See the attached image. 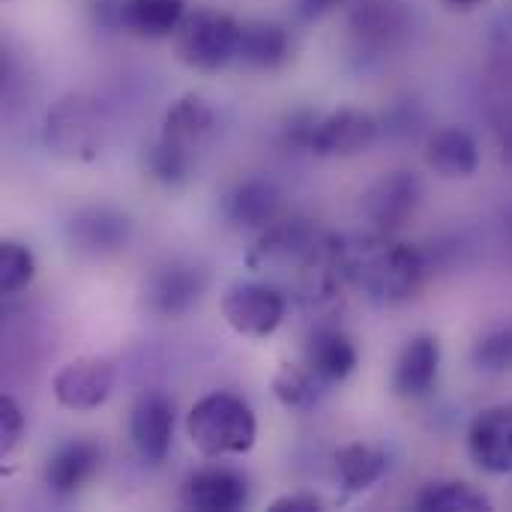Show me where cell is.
<instances>
[{
  "label": "cell",
  "instance_id": "9",
  "mask_svg": "<svg viewBox=\"0 0 512 512\" xmlns=\"http://www.w3.org/2000/svg\"><path fill=\"white\" fill-rule=\"evenodd\" d=\"M381 135V123L375 114L363 108H339L330 114H318L312 135H309V153L315 156H357L366 153Z\"/></svg>",
  "mask_w": 512,
  "mask_h": 512
},
{
  "label": "cell",
  "instance_id": "10",
  "mask_svg": "<svg viewBox=\"0 0 512 512\" xmlns=\"http://www.w3.org/2000/svg\"><path fill=\"white\" fill-rule=\"evenodd\" d=\"M57 405L66 411H96L114 390V363L108 357L69 360L51 381Z\"/></svg>",
  "mask_w": 512,
  "mask_h": 512
},
{
  "label": "cell",
  "instance_id": "1",
  "mask_svg": "<svg viewBox=\"0 0 512 512\" xmlns=\"http://www.w3.org/2000/svg\"><path fill=\"white\" fill-rule=\"evenodd\" d=\"M336 276L375 303H405L429 279V258L420 246L393 240V234H366L327 246Z\"/></svg>",
  "mask_w": 512,
  "mask_h": 512
},
{
  "label": "cell",
  "instance_id": "6",
  "mask_svg": "<svg viewBox=\"0 0 512 512\" xmlns=\"http://www.w3.org/2000/svg\"><path fill=\"white\" fill-rule=\"evenodd\" d=\"M132 240V219L108 204H90L69 216L66 243L78 258L102 261L123 252Z\"/></svg>",
  "mask_w": 512,
  "mask_h": 512
},
{
  "label": "cell",
  "instance_id": "27",
  "mask_svg": "<svg viewBox=\"0 0 512 512\" xmlns=\"http://www.w3.org/2000/svg\"><path fill=\"white\" fill-rule=\"evenodd\" d=\"M471 363L477 372L486 375H507L512 372V321L489 327L471 348Z\"/></svg>",
  "mask_w": 512,
  "mask_h": 512
},
{
  "label": "cell",
  "instance_id": "21",
  "mask_svg": "<svg viewBox=\"0 0 512 512\" xmlns=\"http://www.w3.org/2000/svg\"><path fill=\"white\" fill-rule=\"evenodd\" d=\"M213 129H216L213 105L201 93H183L168 105L159 135H165L189 150H198L213 135Z\"/></svg>",
  "mask_w": 512,
  "mask_h": 512
},
{
  "label": "cell",
  "instance_id": "35",
  "mask_svg": "<svg viewBox=\"0 0 512 512\" xmlns=\"http://www.w3.org/2000/svg\"><path fill=\"white\" fill-rule=\"evenodd\" d=\"M510 240H512V219H510Z\"/></svg>",
  "mask_w": 512,
  "mask_h": 512
},
{
  "label": "cell",
  "instance_id": "19",
  "mask_svg": "<svg viewBox=\"0 0 512 512\" xmlns=\"http://www.w3.org/2000/svg\"><path fill=\"white\" fill-rule=\"evenodd\" d=\"M357 345L351 342V336H345L336 327H318L306 348H303V363L327 384H342L354 375L357 369Z\"/></svg>",
  "mask_w": 512,
  "mask_h": 512
},
{
  "label": "cell",
  "instance_id": "31",
  "mask_svg": "<svg viewBox=\"0 0 512 512\" xmlns=\"http://www.w3.org/2000/svg\"><path fill=\"white\" fill-rule=\"evenodd\" d=\"M24 438V414L12 396H0V459H9Z\"/></svg>",
  "mask_w": 512,
  "mask_h": 512
},
{
  "label": "cell",
  "instance_id": "32",
  "mask_svg": "<svg viewBox=\"0 0 512 512\" xmlns=\"http://www.w3.org/2000/svg\"><path fill=\"white\" fill-rule=\"evenodd\" d=\"M324 501L318 495H282L270 504V512H321Z\"/></svg>",
  "mask_w": 512,
  "mask_h": 512
},
{
  "label": "cell",
  "instance_id": "30",
  "mask_svg": "<svg viewBox=\"0 0 512 512\" xmlns=\"http://www.w3.org/2000/svg\"><path fill=\"white\" fill-rule=\"evenodd\" d=\"M489 54L498 72H512V0H507L489 24Z\"/></svg>",
  "mask_w": 512,
  "mask_h": 512
},
{
  "label": "cell",
  "instance_id": "26",
  "mask_svg": "<svg viewBox=\"0 0 512 512\" xmlns=\"http://www.w3.org/2000/svg\"><path fill=\"white\" fill-rule=\"evenodd\" d=\"M414 507L423 512H486L492 510V501L471 483L438 480L414 498Z\"/></svg>",
  "mask_w": 512,
  "mask_h": 512
},
{
  "label": "cell",
  "instance_id": "11",
  "mask_svg": "<svg viewBox=\"0 0 512 512\" xmlns=\"http://www.w3.org/2000/svg\"><path fill=\"white\" fill-rule=\"evenodd\" d=\"M129 438L141 462L162 465L174 441V402L165 393H141L129 414Z\"/></svg>",
  "mask_w": 512,
  "mask_h": 512
},
{
  "label": "cell",
  "instance_id": "16",
  "mask_svg": "<svg viewBox=\"0 0 512 512\" xmlns=\"http://www.w3.org/2000/svg\"><path fill=\"white\" fill-rule=\"evenodd\" d=\"M102 465V450L96 441L90 438H69L63 441L45 462V486L60 495L69 498L75 492H81L99 471Z\"/></svg>",
  "mask_w": 512,
  "mask_h": 512
},
{
  "label": "cell",
  "instance_id": "14",
  "mask_svg": "<svg viewBox=\"0 0 512 512\" xmlns=\"http://www.w3.org/2000/svg\"><path fill=\"white\" fill-rule=\"evenodd\" d=\"M180 501L186 510L195 512H237L249 504V486L243 474L231 468H201L186 477Z\"/></svg>",
  "mask_w": 512,
  "mask_h": 512
},
{
  "label": "cell",
  "instance_id": "29",
  "mask_svg": "<svg viewBox=\"0 0 512 512\" xmlns=\"http://www.w3.org/2000/svg\"><path fill=\"white\" fill-rule=\"evenodd\" d=\"M492 126L501 156L512 162V72H498V87L492 93Z\"/></svg>",
  "mask_w": 512,
  "mask_h": 512
},
{
  "label": "cell",
  "instance_id": "22",
  "mask_svg": "<svg viewBox=\"0 0 512 512\" xmlns=\"http://www.w3.org/2000/svg\"><path fill=\"white\" fill-rule=\"evenodd\" d=\"M186 18V0H120L117 21L147 39H165L174 36L177 27Z\"/></svg>",
  "mask_w": 512,
  "mask_h": 512
},
{
  "label": "cell",
  "instance_id": "33",
  "mask_svg": "<svg viewBox=\"0 0 512 512\" xmlns=\"http://www.w3.org/2000/svg\"><path fill=\"white\" fill-rule=\"evenodd\" d=\"M342 3L345 0H294V12H297L300 21H318V18L330 15Z\"/></svg>",
  "mask_w": 512,
  "mask_h": 512
},
{
  "label": "cell",
  "instance_id": "15",
  "mask_svg": "<svg viewBox=\"0 0 512 512\" xmlns=\"http://www.w3.org/2000/svg\"><path fill=\"white\" fill-rule=\"evenodd\" d=\"M441 372V342L432 333H417L405 342L393 366V393L402 399L426 396Z\"/></svg>",
  "mask_w": 512,
  "mask_h": 512
},
{
  "label": "cell",
  "instance_id": "20",
  "mask_svg": "<svg viewBox=\"0 0 512 512\" xmlns=\"http://www.w3.org/2000/svg\"><path fill=\"white\" fill-rule=\"evenodd\" d=\"M426 165L444 180H465L474 177L480 165V147L468 129L444 126L426 141Z\"/></svg>",
  "mask_w": 512,
  "mask_h": 512
},
{
  "label": "cell",
  "instance_id": "13",
  "mask_svg": "<svg viewBox=\"0 0 512 512\" xmlns=\"http://www.w3.org/2000/svg\"><path fill=\"white\" fill-rule=\"evenodd\" d=\"M312 261H318V237L315 231L300 222V219H285V222H273L270 228H264L261 240L252 246V252L246 255V264L252 270H267V267H309Z\"/></svg>",
  "mask_w": 512,
  "mask_h": 512
},
{
  "label": "cell",
  "instance_id": "12",
  "mask_svg": "<svg viewBox=\"0 0 512 512\" xmlns=\"http://www.w3.org/2000/svg\"><path fill=\"white\" fill-rule=\"evenodd\" d=\"M468 456L486 474H512V402L492 405L471 420Z\"/></svg>",
  "mask_w": 512,
  "mask_h": 512
},
{
  "label": "cell",
  "instance_id": "3",
  "mask_svg": "<svg viewBox=\"0 0 512 512\" xmlns=\"http://www.w3.org/2000/svg\"><path fill=\"white\" fill-rule=\"evenodd\" d=\"M42 141L66 162H90L105 147V117L87 93H63L45 114Z\"/></svg>",
  "mask_w": 512,
  "mask_h": 512
},
{
  "label": "cell",
  "instance_id": "2",
  "mask_svg": "<svg viewBox=\"0 0 512 512\" xmlns=\"http://www.w3.org/2000/svg\"><path fill=\"white\" fill-rule=\"evenodd\" d=\"M186 435L201 456H243L255 447L258 423L252 408L234 393H210L186 414Z\"/></svg>",
  "mask_w": 512,
  "mask_h": 512
},
{
  "label": "cell",
  "instance_id": "23",
  "mask_svg": "<svg viewBox=\"0 0 512 512\" xmlns=\"http://www.w3.org/2000/svg\"><path fill=\"white\" fill-rule=\"evenodd\" d=\"M384 474H387V456L372 444H360V441L345 444L333 456V477L345 495H360L372 489Z\"/></svg>",
  "mask_w": 512,
  "mask_h": 512
},
{
  "label": "cell",
  "instance_id": "28",
  "mask_svg": "<svg viewBox=\"0 0 512 512\" xmlns=\"http://www.w3.org/2000/svg\"><path fill=\"white\" fill-rule=\"evenodd\" d=\"M36 276L33 252L18 240H0V294L12 297L24 291Z\"/></svg>",
  "mask_w": 512,
  "mask_h": 512
},
{
  "label": "cell",
  "instance_id": "8",
  "mask_svg": "<svg viewBox=\"0 0 512 512\" xmlns=\"http://www.w3.org/2000/svg\"><path fill=\"white\" fill-rule=\"evenodd\" d=\"M228 327L249 339H267L285 321V297L264 282H237L222 297Z\"/></svg>",
  "mask_w": 512,
  "mask_h": 512
},
{
  "label": "cell",
  "instance_id": "34",
  "mask_svg": "<svg viewBox=\"0 0 512 512\" xmlns=\"http://www.w3.org/2000/svg\"><path fill=\"white\" fill-rule=\"evenodd\" d=\"M447 6H453V9H474V6H480V3H486V0H444Z\"/></svg>",
  "mask_w": 512,
  "mask_h": 512
},
{
  "label": "cell",
  "instance_id": "7",
  "mask_svg": "<svg viewBox=\"0 0 512 512\" xmlns=\"http://www.w3.org/2000/svg\"><path fill=\"white\" fill-rule=\"evenodd\" d=\"M204 288H207V276L198 264L171 258L147 273L141 300L144 309L156 318H180L201 300Z\"/></svg>",
  "mask_w": 512,
  "mask_h": 512
},
{
  "label": "cell",
  "instance_id": "18",
  "mask_svg": "<svg viewBox=\"0 0 512 512\" xmlns=\"http://www.w3.org/2000/svg\"><path fill=\"white\" fill-rule=\"evenodd\" d=\"M225 213L237 228L246 231H264L273 222H279L282 213V192L267 177H249L234 186V192L225 201Z\"/></svg>",
  "mask_w": 512,
  "mask_h": 512
},
{
  "label": "cell",
  "instance_id": "24",
  "mask_svg": "<svg viewBox=\"0 0 512 512\" xmlns=\"http://www.w3.org/2000/svg\"><path fill=\"white\" fill-rule=\"evenodd\" d=\"M141 165L144 174L162 186H183L192 177V165H195V150L159 135L156 141H150L141 153Z\"/></svg>",
  "mask_w": 512,
  "mask_h": 512
},
{
  "label": "cell",
  "instance_id": "17",
  "mask_svg": "<svg viewBox=\"0 0 512 512\" xmlns=\"http://www.w3.org/2000/svg\"><path fill=\"white\" fill-rule=\"evenodd\" d=\"M291 57V33L285 24L270 21V18H252L240 24L237 36V63L246 69H279Z\"/></svg>",
  "mask_w": 512,
  "mask_h": 512
},
{
  "label": "cell",
  "instance_id": "4",
  "mask_svg": "<svg viewBox=\"0 0 512 512\" xmlns=\"http://www.w3.org/2000/svg\"><path fill=\"white\" fill-rule=\"evenodd\" d=\"M237 36H240V21L219 9H195L186 12L183 24L174 33V48L177 57L198 72H219L237 57Z\"/></svg>",
  "mask_w": 512,
  "mask_h": 512
},
{
  "label": "cell",
  "instance_id": "25",
  "mask_svg": "<svg viewBox=\"0 0 512 512\" xmlns=\"http://www.w3.org/2000/svg\"><path fill=\"white\" fill-rule=\"evenodd\" d=\"M327 393V384L300 360V363H282L273 375V396L288 411H309L321 402Z\"/></svg>",
  "mask_w": 512,
  "mask_h": 512
},
{
  "label": "cell",
  "instance_id": "5",
  "mask_svg": "<svg viewBox=\"0 0 512 512\" xmlns=\"http://www.w3.org/2000/svg\"><path fill=\"white\" fill-rule=\"evenodd\" d=\"M423 201V183L414 171L396 168L384 171L378 180H372L360 198L363 219L378 234H396L420 207Z\"/></svg>",
  "mask_w": 512,
  "mask_h": 512
}]
</instances>
